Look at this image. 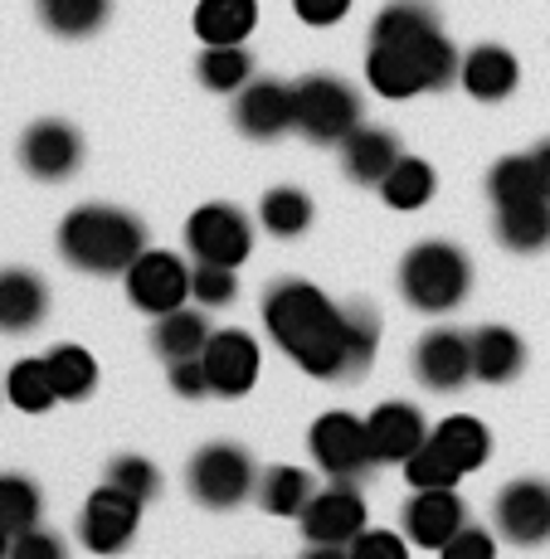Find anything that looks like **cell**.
<instances>
[{
	"mask_svg": "<svg viewBox=\"0 0 550 559\" xmlns=\"http://www.w3.org/2000/svg\"><path fill=\"white\" fill-rule=\"evenodd\" d=\"M273 346L312 380H361L381 350V317L365 302H337L312 277H278L258 302Z\"/></svg>",
	"mask_w": 550,
	"mask_h": 559,
	"instance_id": "1",
	"label": "cell"
},
{
	"mask_svg": "<svg viewBox=\"0 0 550 559\" xmlns=\"http://www.w3.org/2000/svg\"><path fill=\"white\" fill-rule=\"evenodd\" d=\"M463 53L448 39L434 0H390L371 20L365 39V83L390 103H409L419 93H444L458 83Z\"/></svg>",
	"mask_w": 550,
	"mask_h": 559,
	"instance_id": "2",
	"label": "cell"
},
{
	"mask_svg": "<svg viewBox=\"0 0 550 559\" xmlns=\"http://www.w3.org/2000/svg\"><path fill=\"white\" fill-rule=\"evenodd\" d=\"M59 258L89 277H122L147 249V224L122 204H79L59 219Z\"/></svg>",
	"mask_w": 550,
	"mask_h": 559,
	"instance_id": "3",
	"label": "cell"
},
{
	"mask_svg": "<svg viewBox=\"0 0 550 559\" xmlns=\"http://www.w3.org/2000/svg\"><path fill=\"white\" fill-rule=\"evenodd\" d=\"M395 287L419 317H448L472 293V258L448 239H419L400 258Z\"/></svg>",
	"mask_w": 550,
	"mask_h": 559,
	"instance_id": "4",
	"label": "cell"
},
{
	"mask_svg": "<svg viewBox=\"0 0 550 559\" xmlns=\"http://www.w3.org/2000/svg\"><path fill=\"white\" fill-rule=\"evenodd\" d=\"M297 132L317 146H341L361 127V93L337 73H307L293 83Z\"/></svg>",
	"mask_w": 550,
	"mask_h": 559,
	"instance_id": "5",
	"label": "cell"
},
{
	"mask_svg": "<svg viewBox=\"0 0 550 559\" xmlns=\"http://www.w3.org/2000/svg\"><path fill=\"white\" fill-rule=\"evenodd\" d=\"M307 453L317 462L321 477H331V481H361L371 467H381V457L371 448V428L351 408H327L321 418H312Z\"/></svg>",
	"mask_w": 550,
	"mask_h": 559,
	"instance_id": "6",
	"label": "cell"
},
{
	"mask_svg": "<svg viewBox=\"0 0 550 559\" xmlns=\"http://www.w3.org/2000/svg\"><path fill=\"white\" fill-rule=\"evenodd\" d=\"M186 487L204 511H234L258 491V467L239 443H204L186 462Z\"/></svg>",
	"mask_w": 550,
	"mask_h": 559,
	"instance_id": "7",
	"label": "cell"
},
{
	"mask_svg": "<svg viewBox=\"0 0 550 559\" xmlns=\"http://www.w3.org/2000/svg\"><path fill=\"white\" fill-rule=\"evenodd\" d=\"M371 525V507H365L361 487L355 481H331V487H317L312 501L297 515V531L312 550L321 555H351V540Z\"/></svg>",
	"mask_w": 550,
	"mask_h": 559,
	"instance_id": "8",
	"label": "cell"
},
{
	"mask_svg": "<svg viewBox=\"0 0 550 559\" xmlns=\"http://www.w3.org/2000/svg\"><path fill=\"white\" fill-rule=\"evenodd\" d=\"M190 273H196V263H186V258L171 249H151L147 243V249L132 258V267L122 273V293L142 317L156 321V317H166V311L190 302Z\"/></svg>",
	"mask_w": 550,
	"mask_h": 559,
	"instance_id": "9",
	"label": "cell"
},
{
	"mask_svg": "<svg viewBox=\"0 0 550 559\" xmlns=\"http://www.w3.org/2000/svg\"><path fill=\"white\" fill-rule=\"evenodd\" d=\"M186 253H190V263L244 267L254 253V219L230 200L200 204L186 219Z\"/></svg>",
	"mask_w": 550,
	"mask_h": 559,
	"instance_id": "10",
	"label": "cell"
},
{
	"mask_svg": "<svg viewBox=\"0 0 550 559\" xmlns=\"http://www.w3.org/2000/svg\"><path fill=\"white\" fill-rule=\"evenodd\" d=\"M142 511H147V501L132 497V491H122L117 481H103V487H93L89 501H83V511H79V540H83V550H93V555H122L127 545L137 540V531H142Z\"/></svg>",
	"mask_w": 550,
	"mask_h": 559,
	"instance_id": "11",
	"label": "cell"
},
{
	"mask_svg": "<svg viewBox=\"0 0 550 559\" xmlns=\"http://www.w3.org/2000/svg\"><path fill=\"white\" fill-rule=\"evenodd\" d=\"M200 360H204V374H210L214 400H244L258 384V374H264V346H258V336L239 326L210 331Z\"/></svg>",
	"mask_w": 550,
	"mask_h": 559,
	"instance_id": "12",
	"label": "cell"
},
{
	"mask_svg": "<svg viewBox=\"0 0 550 559\" xmlns=\"http://www.w3.org/2000/svg\"><path fill=\"white\" fill-rule=\"evenodd\" d=\"M492 525L506 545H522V550H536V545L550 540V481L541 477H516L506 481L492 501Z\"/></svg>",
	"mask_w": 550,
	"mask_h": 559,
	"instance_id": "13",
	"label": "cell"
},
{
	"mask_svg": "<svg viewBox=\"0 0 550 559\" xmlns=\"http://www.w3.org/2000/svg\"><path fill=\"white\" fill-rule=\"evenodd\" d=\"M414 380L429 394H458L472 380V331L458 326H434L414 341Z\"/></svg>",
	"mask_w": 550,
	"mask_h": 559,
	"instance_id": "14",
	"label": "cell"
},
{
	"mask_svg": "<svg viewBox=\"0 0 550 559\" xmlns=\"http://www.w3.org/2000/svg\"><path fill=\"white\" fill-rule=\"evenodd\" d=\"M400 521H405V535L414 550L444 555V545L472 521V515H468V501L458 497V487H414L405 501V511H400Z\"/></svg>",
	"mask_w": 550,
	"mask_h": 559,
	"instance_id": "15",
	"label": "cell"
},
{
	"mask_svg": "<svg viewBox=\"0 0 550 559\" xmlns=\"http://www.w3.org/2000/svg\"><path fill=\"white\" fill-rule=\"evenodd\" d=\"M234 127L249 142H278V136L297 132V107H293V83L283 79H249L234 93Z\"/></svg>",
	"mask_w": 550,
	"mask_h": 559,
	"instance_id": "16",
	"label": "cell"
},
{
	"mask_svg": "<svg viewBox=\"0 0 550 559\" xmlns=\"http://www.w3.org/2000/svg\"><path fill=\"white\" fill-rule=\"evenodd\" d=\"M20 166L35 180H69L83 166V132L63 117H39L20 136Z\"/></svg>",
	"mask_w": 550,
	"mask_h": 559,
	"instance_id": "17",
	"label": "cell"
},
{
	"mask_svg": "<svg viewBox=\"0 0 550 559\" xmlns=\"http://www.w3.org/2000/svg\"><path fill=\"white\" fill-rule=\"evenodd\" d=\"M458 88L472 103H506L522 88V59L506 45L488 39V45H472L458 63Z\"/></svg>",
	"mask_w": 550,
	"mask_h": 559,
	"instance_id": "18",
	"label": "cell"
},
{
	"mask_svg": "<svg viewBox=\"0 0 550 559\" xmlns=\"http://www.w3.org/2000/svg\"><path fill=\"white\" fill-rule=\"evenodd\" d=\"M365 428H371V448H375V457H381V467L385 462L400 467L405 457H414L419 448L429 443V418L419 414V404H409V400L375 404L371 418H365Z\"/></svg>",
	"mask_w": 550,
	"mask_h": 559,
	"instance_id": "19",
	"label": "cell"
},
{
	"mask_svg": "<svg viewBox=\"0 0 550 559\" xmlns=\"http://www.w3.org/2000/svg\"><path fill=\"white\" fill-rule=\"evenodd\" d=\"M341 152V176L355 180V186H381L385 176H390V166L405 156L400 136L390 132V127H355V132L347 136V142L337 146Z\"/></svg>",
	"mask_w": 550,
	"mask_h": 559,
	"instance_id": "20",
	"label": "cell"
},
{
	"mask_svg": "<svg viewBox=\"0 0 550 559\" xmlns=\"http://www.w3.org/2000/svg\"><path fill=\"white\" fill-rule=\"evenodd\" d=\"M49 317V283L35 267H0V331L25 336Z\"/></svg>",
	"mask_w": 550,
	"mask_h": 559,
	"instance_id": "21",
	"label": "cell"
},
{
	"mask_svg": "<svg viewBox=\"0 0 550 559\" xmlns=\"http://www.w3.org/2000/svg\"><path fill=\"white\" fill-rule=\"evenodd\" d=\"M492 234L506 253H546L550 249V195L522 200V204H492Z\"/></svg>",
	"mask_w": 550,
	"mask_h": 559,
	"instance_id": "22",
	"label": "cell"
},
{
	"mask_svg": "<svg viewBox=\"0 0 550 559\" xmlns=\"http://www.w3.org/2000/svg\"><path fill=\"white\" fill-rule=\"evenodd\" d=\"M429 443L444 453L453 467L468 477V472H482L488 467V457H492V428L482 424V418H472V414H448V418H438L434 428H429Z\"/></svg>",
	"mask_w": 550,
	"mask_h": 559,
	"instance_id": "23",
	"label": "cell"
},
{
	"mask_svg": "<svg viewBox=\"0 0 550 559\" xmlns=\"http://www.w3.org/2000/svg\"><path fill=\"white\" fill-rule=\"evenodd\" d=\"M526 370V341L512 326H478L472 331V380L478 384H512Z\"/></svg>",
	"mask_w": 550,
	"mask_h": 559,
	"instance_id": "24",
	"label": "cell"
},
{
	"mask_svg": "<svg viewBox=\"0 0 550 559\" xmlns=\"http://www.w3.org/2000/svg\"><path fill=\"white\" fill-rule=\"evenodd\" d=\"M190 29L200 45H249L258 29V0H196Z\"/></svg>",
	"mask_w": 550,
	"mask_h": 559,
	"instance_id": "25",
	"label": "cell"
},
{
	"mask_svg": "<svg viewBox=\"0 0 550 559\" xmlns=\"http://www.w3.org/2000/svg\"><path fill=\"white\" fill-rule=\"evenodd\" d=\"M375 190H381V200L390 204V210L414 214V210H424V204L438 195V170H434V160L405 152V156L390 166V176H385Z\"/></svg>",
	"mask_w": 550,
	"mask_h": 559,
	"instance_id": "26",
	"label": "cell"
},
{
	"mask_svg": "<svg viewBox=\"0 0 550 559\" xmlns=\"http://www.w3.org/2000/svg\"><path fill=\"white\" fill-rule=\"evenodd\" d=\"M210 317H204V307H176L166 311V317H156V326H151V350H156L161 360H180V356H200L204 341H210Z\"/></svg>",
	"mask_w": 550,
	"mask_h": 559,
	"instance_id": "27",
	"label": "cell"
},
{
	"mask_svg": "<svg viewBox=\"0 0 550 559\" xmlns=\"http://www.w3.org/2000/svg\"><path fill=\"white\" fill-rule=\"evenodd\" d=\"M312 219H317V204L302 186H273L258 200V224L273 239H302L312 229Z\"/></svg>",
	"mask_w": 550,
	"mask_h": 559,
	"instance_id": "28",
	"label": "cell"
},
{
	"mask_svg": "<svg viewBox=\"0 0 550 559\" xmlns=\"http://www.w3.org/2000/svg\"><path fill=\"white\" fill-rule=\"evenodd\" d=\"M312 472L307 467H293V462H278V467L258 472V507L268 515H283V521H297L302 507L312 501Z\"/></svg>",
	"mask_w": 550,
	"mask_h": 559,
	"instance_id": "29",
	"label": "cell"
},
{
	"mask_svg": "<svg viewBox=\"0 0 550 559\" xmlns=\"http://www.w3.org/2000/svg\"><path fill=\"white\" fill-rule=\"evenodd\" d=\"M45 365H49L54 390H59V404H83L93 390H98V360H93L89 346L63 341V346L45 350Z\"/></svg>",
	"mask_w": 550,
	"mask_h": 559,
	"instance_id": "30",
	"label": "cell"
},
{
	"mask_svg": "<svg viewBox=\"0 0 550 559\" xmlns=\"http://www.w3.org/2000/svg\"><path fill=\"white\" fill-rule=\"evenodd\" d=\"M196 79L204 93H239L254 73V53L244 45H200V59H196Z\"/></svg>",
	"mask_w": 550,
	"mask_h": 559,
	"instance_id": "31",
	"label": "cell"
},
{
	"mask_svg": "<svg viewBox=\"0 0 550 559\" xmlns=\"http://www.w3.org/2000/svg\"><path fill=\"white\" fill-rule=\"evenodd\" d=\"M113 15V0H39V20L59 39H89L98 35Z\"/></svg>",
	"mask_w": 550,
	"mask_h": 559,
	"instance_id": "32",
	"label": "cell"
},
{
	"mask_svg": "<svg viewBox=\"0 0 550 559\" xmlns=\"http://www.w3.org/2000/svg\"><path fill=\"white\" fill-rule=\"evenodd\" d=\"M5 400L20 408V414H49L59 404V390L49 380L45 356H25L5 370Z\"/></svg>",
	"mask_w": 550,
	"mask_h": 559,
	"instance_id": "33",
	"label": "cell"
},
{
	"mask_svg": "<svg viewBox=\"0 0 550 559\" xmlns=\"http://www.w3.org/2000/svg\"><path fill=\"white\" fill-rule=\"evenodd\" d=\"M39 515H45V497L35 481L25 472H0V531H10V540H15L20 531L39 525Z\"/></svg>",
	"mask_w": 550,
	"mask_h": 559,
	"instance_id": "34",
	"label": "cell"
},
{
	"mask_svg": "<svg viewBox=\"0 0 550 559\" xmlns=\"http://www.w3.org/2000/svg\"><path fill=\"white\" fill-rule=\"evenodd\" d=\"M536 195H541V180H536L531 152L492 160V170H488V200L492 204H522V200H536Z\"/></svg>",
	"mask_w": 550,
	"mask_h": 559,
	"instance_id": "35",
	"label": "cell"
},
{
	"mask_svg": "<svg viewBox=\"0 0 550 559\" xmlns=\"http://www.w3.org/2000/svg\"><path fill=\"white\" fill-rule=\"evenodd\" d=\"M234 297H239V267L196 263V273H190V302H200L204 311H214V307H230Z\"/></svg>",
	"mask_w": 550,
	"mask_h": 559,
	"instance_id": "36",
	"label": "cell"
},
{
	"mask_svg": "<svg viewBox=\"0 0 550 559\" xmlns=\"http://www.w3.org/2000/svg\"><path fill=\"white\" fill-rule=\"evenodd\" d=\"M107 481H117L122 491H132V497H142V501H156L161 497V467L151 457H137V453H122V457H113L107 462Z\"/></svg>",
	"mask_w": 550,
	"mask_h": 559,
	"instance_id": "37",
	"label": "cell"
},
{
	"mask_svg": "<svg viewBox=\"0 0 550 559\" xmlns=\"http://www.w3.org/2000/svg\"><path fill=\"white\" fill-rule=\"evenodd\" d=\"M400 472H405L409 491H414V487H458V481H463V472L453 467V462L438 453L434 443H424L414 457H405V462H400Z\"/></svg>",
	"mask_w": 550,
	"mask_h": 559,
	"instance_id": "38",
	"label": "cell"
},
{
	"mask_svg": "<svg viewBox=\"0 0 550 559\" xmlns=\"http://www.w3.org/2000/svg\"><path fill=\"white\" fill-rule=\"evenodd\" d=\"M166 384H171V394H180V400H204V394H210V374H204V360H200V356L166 360Z\"/></svg>",
	"mask_w": 550,
	"mask_h": 559,
	"instance_id": "39",
	"label": "cell"
},
{
	"mask_svg": "<svg viewBox=\"0 0 550 559\" xmlns=\"http://www.w3.org/2000/svg\"><path fill=\"white\" fill-rule=\"evenodd\" d=\"M409 555V535H390V531H371L365 525L351 540V559H405Z\"/></svg>",
	"mask_w": 550,
	"mask_h": 559,
	"instance_id": "40",
	"label": "cell"
},
{
	"mask_svg": "<svg viewBox=\"0 0 550 559\" xmlns=\"http://www.w3.org/2000/svg\"><path fill=\"white\" fill-rule=\"evenodd\" d=\"M498 540H502V535H492V531H482V525L468 521L444 545V559H492V555H498Z\"/></svg>",
	"mask_w": 550,
	"mask_h": 559,
	"instance_id": "41",
	"label": "cell"
},
{
	"mask_svg": "<svg viewBox=\"0 0 550 559\" xmlns=\"http://www.w3.org/2000/svg\"><path fill=\"white\" fill-rule=\"evenodd\" d=\"M293 15L312 29H331L351 15V0H293Z\"/></svg>",
	"mask_w": 550,
	"mask_h": 559,
	"instance_id": "42",
	"label": "cell"
},
{
	"mask_svg": "<svg viewBox=\"0 0 550 559\" xmlns=\"http://www.w3.org/2000/svg\"><path fill=\"white\" fill-rule=\"evenodd\" d=\"M10 555L15 559H63V540L39 531V525H30V531H20L15 540H10Z\"/></svg>",
	"mask_w": 550,
	"mask_h": 559,
	"instance_id": "43",
	"label": "cell"
},
{
	"mask_svg": "<svg viewBox=\"0 0 550 559\" xmlns=\"http://www.w3.org/2000/svg\"><path fill=\"white\" fill-rule=\"evenodd\" d=\"M531 166H536V180H541V195H550V136L531 146Z\"/></svg>",
	"mask_w": 550,
	"mask_h": 559,
	"instance_id": "44",
	"label": "cell"
},
{
	"mask_svg": "<svg viewBox=\"0 0 550 559\" xmlns=\"http://www.w3.org/2000/svg\"><path fill=\"white\" fill-rule=\"evenodd\" d=\"M10 555V531H0V559Z\"/></svg>",
	"mask_w": 550,
	"mask_h": 559,
	"instance_id": "45",
	"label": "cell"
},
{
	"mask_svg": "<svg viewBox=\"0 0 550 559\" xmlns=\"http://www.w3.org/2000/svg\"><path fill=\"white\" fill-rule=\"evenodd\" d=\"M0 390H5V384H0Z\"/></svg>",
	"mask_w": 550,
	"mask_h": 559,
	"instance_id": "46",
	"label": "cell"
}]
</instances>
